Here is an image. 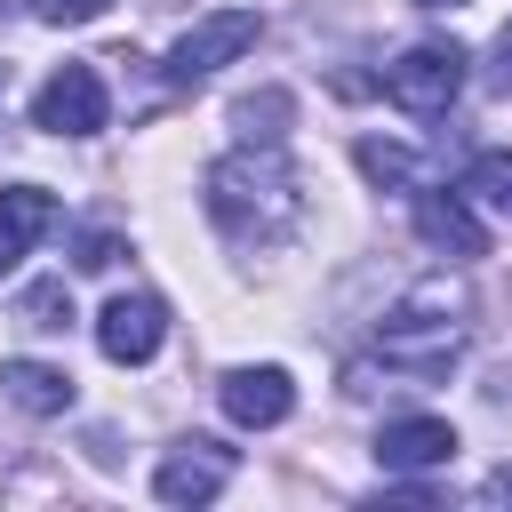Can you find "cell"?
Listing matches in <instances>:
<instances>
[{"label": "cell", "mask_w": 512, "mask_h": 512, "mask_svg": "<svg viewBox=\"0 0 512 512\" xmlns=\"http://www.w3.org/2000/svg\"><path fill=\"white\" fill-rule=\"evenodd\" d=\"M208 216L232 248H280L304 224V176L280 160V144H240L208 168Z\"/></svg>", "instance_id": "6da1fadb"}, {"label": "cell", "mask_w": 512, "mask_h": 512, "mask_svg": "<svg viewBox=\"0 0 512 512\" xmlns=\"http://www.w3.org/2000/svg\"><path fill=\"white\" fill-rule=\"evenodd\" d=\"M464 336H472V296H464L456 280H416V288L384 312L376 360L400 368V376H416V384H432V376H448V368L464 360Z\"/></svg>", "instance_id": "7a4b0ae2"}, {"label": "cell", "mask_w": 512, "mask_h": 512, "mask_svg": "<svg viewBox=\"0 0 512 512\" xmlns=\"http://www.w3.org/2000/svg\"><path fill=\"white\" fill-rule=\"evenodd\" d=\"M464 48L456 40H416V48H400L392 64H384V96L400 104V112H416V120H432V112H448L456 96H464Z\"/></svg>", "instance_id": "3957f363"}, {"label": "cell", "mask_w": 512, "mask_h": 512, "mask_svg": "<svg viewBox=\"0 0 512 512\" xmlns=\"http://www.w3.org/2000/svg\"><path fill=\"white\" fill-rule=\"evenodd\" d=\"M256 8H216V16H200V24H184L176 32V48H168V80H208V72H224V64H240L248 48H256Z\"/></svg>", "instance_id": "277c9868"}, {"label": "cell", "mask_w": 512, "mask_h": 512, "mask_svg": "<svg viewBox=\"0 0 512 512\" xmlns=\"http://www.w3.org/2000/svg\"><path fill=\"white\" fill-rule=\"evenodd\" d=\"M104 80H96V64H56L48 80H40V96H32V128H48V136H96L104 128Z\"/></svg>", "instance_id": "5b68a950"}, {"label": "cell", "mask_w": 512, "mask_h": 512, "mask_svg": "<svg viewBox=\"0 0 512 512\" xmlns=\"http://www.w3.org/2000/svg\"><path fill=\"white\" fill-rule=\"evenodd\" d=\"M160 344H168V304H160V296L136 288V296H112V304L96 312V352H104V360L144 368Z\"/></svg>", "instance_id": "8992f818"}, {"label": "cell", "mask_w": 512, "mask_h": 512, "mask_svg": "<svg viewBox=\"0 0 512 512\" xmlns=\"http://www.w3.org/2000/svg\"><path fill=\"white\" fill-rule=\"evenodd\" d=\"M216 400H224V416H232L240 432H272V424H288V408H296V384H288V368H272V360H248V368H224Z\"/></svg>", "instance_id": "52a82bcc"}, {"label": "cell", "mask_w": 512, "mask_h": 512, "mask_svg": "<svg viewBox=\"0 0 512 512\" xmlns=\"http://www.w3.org/2000/svg\"><path fill=\"white\" fill-rule=\"evenodd\" d=\"M224 480H232V448H216V440H184L176 456H160L152 496H160V504H208V496H224Z\"/></svg>", "instance_id": "ba28073f"}, {"label": "cell", "mask_w": 512, "mask_h": 512, "mask_svg": "<svg viewBox=\"0 0 512 512\" xmlns=\"http://www.w3.org/2000/svg\"><path fill=\"white\" fill-rule=\"evenodd\" d=\"M456 456V424L448 416H392L376 432V464L384 472H440Z\"/></svg>", "instance_id": "9c48e42d"}, {"label": "cell", "mask_w": 512, "mask_h": 512, "mask_svg": "<svg viewBox=\"0 0 512 512\" xmlns=\"http://www.w3.org/2000/svg\"><path fill=\"white\" fill-rule=\"evenodd\" d=\"M416 232H424L440 256H456V264H464V256H488V224L472 216L464 192H424V184H416Z\"/></svg>", "instance_id": "30bf717a"}, {"label": "cell", "mask_w": 512, "mask_h": 512, "mask_svg": "<svg viewBox=\"0 0 512 512\" xmlns=\"http://www.w3.org/2000/svg\"><path fill=\"white\" fill-rule=\"evenodd\" d=\"M48 232H56V192H40V184H8V192H0V280H8Z\"/></svg>", "instance_id": "8fae6325"}, {"label": "cell", "mask_w": 512, "mask_h": 512, "mask_svg": "<svg viewBox=\"0 0 512 512\" xmlns=\"http://www.w3.org/2000/svg\"><path fill=\"white\" fill-rule=\"evenodd\" d=\"M0 392H8L24 416H64V408H72V376L48 368V360H0Z\"/></svg>", "instance_id": "7c38bea8"}, {"label": "cell", "mask_w": 512, "mask_h": 512, "mask_svg": "<svg viewBox=\"0 0 512 512\" xmlns=\"http://www.w3.org/2000/svg\"><path fill=\"white\" fill-rule=\"evenodd\" d=\"M472 208H488V216H504L512 224V152H480L472 168H464V184H456Z\"/></svg>", "instance_id": "4fadbf2b"}, {"label": "cell", "mask_w": 512, "mask_h": 512, "mask_svg": "<svg viewBox=\"0 0 512 512\" xmlns=\"http://www.w3.org/2000/svg\"><path fill=\"white\" fill-rule=\"evenodd\" d=\"M280 120H288V96H280V88H264V96H240V104H232L240 144H280V136H288Z\"/></svg>", "instance_id": "5bb4252c"}, {"label": "cell", "mask_w": 512, "mask_h": 512, "mask_svg": "<svg viewBox=\"0 0 512 512\" xmlns=\"http://www.w3.org/2000/svg\"><path fill=\"white\" fill-rule=\"evenodd\" d=\"M16 320H24V328H40V336H56V328L72 320V288H64V272H56V280H32V288H24V304H16Z\"/></svg>", "instance_id": "9a60e30c"}, {"label": "cell", "mask_w": 512, "mask_h": 512, "mask_svg": "<svg viewBox=\"0 0 512 512\" xmlns=\"http://www.w3.org/2000/svg\"><path fill=\"white\" fill-rule=\"evenodd\" d=\"M352 160H360L368 184H408V192H416V152H408V144H376V136H368Z\"/></svg>", "instance_id": "2e32d148"}, {"label": "cell", "mask_w": 512, "mask_h": 512, "mask_svg": "<svg viewBox=\"0 0 512 512\" xmlns=\"http://www.w3.org/2000/svg\"><path fill=\"white\" fill-rule=\"evenodd\" d=\"M40 8V24H96L112 0H32Z\"/></svg>", "instance_id": "e0dca14e"}, {"label": "cell", "mask_w": 512, "mask_h": 512, "mask_svg": "<svg viewBox=\"0 0 512 512\" xmlns=\"http://www.w3.org/2000/svg\"><path fill=\"white\" fill-rule=\"evenodd\" d=\"M112 256H120V240H112V232H88V240H80V256H72V264H80V272H104V264H112Z\"/></svg>", "instance_id": "ac0fdd59"}, {"label": "cell", "mask_w": 512, "mask_h": 512, "mask_svg": "<svg viewBox=\"0 0 512 512\" xmlns=\"http://www.w3.org/2000/svg\"><path fill=\"white\" fill-rule=\"evenodd\" d=\"M496 88H504V96H512V24H504V32H496Z\"/></svg>", "instance_id": "d6986e66"}]
</instances>
